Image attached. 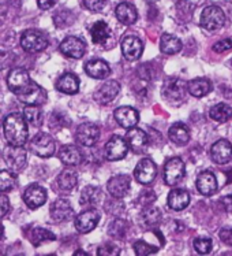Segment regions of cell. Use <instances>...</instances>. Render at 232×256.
I'll list each match as a JSON object with an SVG mask.
<instances>
[{
	"mask_svg": "<svg viewBox=\"0 0 232 256\" xmlns=\"http://www.w3.org/2000/svg\"><path fill=\"white\" fill-rule=\"evenodd\" d=\"M26 122L27 120H25V116L18 112H12L5 116L4 122H3V130H4V136L8 144L15 146H25V142H27Z\"/></svg>",
	"mask_w": 232,
	"mask_h": 256,
	"instance_id": "1",
	"label": "cell"
},
{
	"mask_svg": "<svg viewBox=\"0 0 232 256\" xmlns=\"http://www.w3.org/2000/svg\"><path fill=\"white\" fill-rule=\"evenodd\" d=\"M48 38L44 33L34 29H29L22 33L21 36V47L23 51L29 54H36L44 51L48 47Z\"/></svg>",
	"mask_w": 232,
	"mask_h": 256,
	"instance_id": "2",
	"label": "cell"
},
{
	"mask_svg": "<svg viewBox=\"0 0 232 256\" xmlns=\"http://www.w3.org/2000/svg\"><path fill=\"white\" fill-rule=\"evenodd\" d=\"M3 158H4V162L10 168V172H15V174L23 172L26 163H27V154L23 150V146H15L10 144L4 148Z\"/></svg>",
	"mask_w": 232,
	"mask_h": 256,
	"instance_id": "3",
	"label": "cell"
},
{
	"mask_svg": "<svg viewBox=\"0 0 232 256\" xmlns=\"http://www.w3.org/2000/svg\"><path fill=\"white\" fill-rule=\"evenodd\" d=\"M30 151L40 158H51L56 151V144L49 134L38 133L30 142Z\"/></svg>",
	"mask_w": 232,
	"mask_h": 256,
	"instance_id": "4",
	"label": "cell"
},
{
	"mask_svg": "<svg viewBox=\"0 0 232 256\" xmlns=\"http://www.w3.org/2000/svg\"><path fill=\"white\" fill-rule=\"evenodd\" d=\"M7 84H8V88L12 90V94L19 96L33 84V81L30 80V76L27 73V70L22 68H12L10 74H8Z\"/></svg>",
	"mask_w": 232,
	"mask_h": 256,
	"instance_id": "5",
	"label": "cell"
},
{
	"mask_svg": "<svg viewBox=\"0 0 232 256\" xmlns=\"http://www.w3.org/2000/svg\"><path fill=\"white\" fill-rule=\"evenodd\" d=\"M185 163H183L181 158H172V159H170L168 162L165 163L163 177H164V182L167 185L174 186L178 182H181L182 178L185 177Z\"/></svg>",
	"mask_w": 232,
	"mask_h": 256,
	"instance_id": "6",
	"label": "cell"
},
{
	"mask_svg": "<svg viewBox=\"0 0 232 256\" xmlns=\"http://www.w3.org/2000/svg\"><path fill=\"white\" fill-rule=\"evenodd\" d=\"M226 22V14L219 6H209L202 11L201 26L208 30H216L224 25Z\"/></svg>",
	"mask_w": 232,
	"mask_h": 256,
	"instance_id": "7",
	"label": "cell"
},
{
	"mask_svg": "<svg viewBox=\"0 0 232 256\" xmlns=\"http://www.w3.org/2000/svg\"><path fill=\"white\" fill-rule=\"evenodd\" d=\"M100 140V129L94 124H81L75 132V142L78 146H93Z\"/></svg>",
	"mask_w": 232,
	"mask_h": 256,
	"instance_id": "8",
	"label": "cell"
},
{
	"mask_svg": "<svg viewBox=\"0 0 232 256\" xmlns=\"http://www.w3.org/2000/svg\"><path fill=\"white\" fill-rule=\"evenodd\" d=\"M187 84L181 78H167L163 85V96L170 102H179L186 96Z\"/></svg>",
	"mask_w": 232,
	"mask_h": 256,
	"instance_id": "9",
	"label": "cell"
},
{
	"mask_svg": "<svg viewBox=\"0 0 232 256\" xmlns=\"http://www.w3.org/2000/svg\"><path fill=\"white\" fill-rule=\"evenodd\" d=\"M129 142H127L126 138L120 136H112L111 140L107 142V146H105L107 159L111 160V162L123 159L127 155V152H129Z\"/></svg>",
	"mask_w": 232,
	"mask_h": 256,
	"instance_id": "10",
	"label": "cell"
},
{
	"mask_svg": "<svg viewBox=\"0 0 232 256\" xmlns=\"http://www.w3.org/2000/svg\"><path fill=\"white\" fill-rule=\"evenodd\" d=\"M60 51L71 59H81L86 52V44L79 37L68 36L60 42Z\"/></svg>",
	"mask_w": 232,
	"mask_h": 256,
	"instance_id": "11",
	"label": "cell"
},
{
	"mask_svg": "<svg viewBox=\"0 0 232 256\" xmlns=\"http://www.w3.org/2000/svg\"><path fill=\"white\" fill-rule=\"evenodd\" d=\"M98 220H100V212L97 210L90 208L86 210V211H82L81 214L78 215L75 218V229L79 232V233H89L92 230L96 229V226L98 225Z\"/></svg>",
	"mask_w": 232,
	"mask_h": 256,
	"instance_id": "12",
	"label": "cell"
},
{
	"mask_svg": "<svg viewBox=\"0 0 232 256\" xmlns=\"http://www.w3.org/2000/svg\"><path fill=\"white\" fill-rule=\"evenodd\" d=\"M156 176H157V168H156L155 162L149 158H145L141 162H138L134 170L135 180L139 184H144V185L153 182Z\"/></svg>",
	"mask_w": 232,
	"mask_h": 256,
	"instance_id": "13",
	"label": "cell"
},
{
	"mask_svg": "<svg viewBox=\"0 0 232 256\" xmlns=\"http://www.w3.org/2000/svg\"><path fill=\"white\" fill-rule=\"evenodd\" d=\"M23 202L31 210H36L41 207L46 202V190L40 185H29L23 192Z\"/></svg>",
	"mask_w": 232,
	"mask_h": 256,
	"instance_id": "14",
	"label": "cell"
},
{
	"mask_svg": "<svg viewBox=\"0 0 232 256\" xmlns=\"http://www.w3.org/2000/svg\"><path fill=\"white\" fill-rule=\"evenodd\" d=\"M130 185H131V180L129 176H115L108 181L107 184V189H108V194L115 198V199H123L126 194H129Z\"/></svg>",
	"mask_w": 232,
	"mask_h": 256,
	"instance_id": "15",
	"label": "cell"
},
{
	"mask_svg": "<svg viewBox=\"0 0 232 256\" xmlns=\"http://www.w3.org/2000/svg\"><path fill=\"white\" fill-rule=\"evenodd\" d=\"M144 51V44L141 42V38H138L134 34H129L123 38L122 42V54L127 60H137L138 58H141Z\"/></svg>",
	"mask_w": 232,
	"mask_h": 256,
	"instance_id": "16",
	"label": "cell"
},
{
	"mask_svg": "<svg viewBox=\"0 0 232 256\" xmlns=\"http://www.w3.org/2000/svg\"><path fill=\"white\" fill-rule=\"evenodd\" d=\"M119 92H120V84H119L118 81L111 80V81H107L105 84L101 85L94 92L93 98L100 104H108L118 96Z\"/></svg>",
	"mask_w": 232,
	"mask_h": 256,
	"instance_id": "17",
	"label": "cell"
},
{
	"mask_svg": "<svg viewBox=\"0 0 232 256\" xmlns=\"http://www.w3.org/2000/svg\"><path fill=\"white\" fill-rule=\"evenodd\" d=\"M18 99L26 106H40L45 103L46 92L45 89L41 88L40 85L33 82L23 94L18 96Z\"/></svg>",
	"mask_w": 232,
	"mask_h": 256,
	"instance_id": "18",
	"label": "cell"
},
{
	"mask_svg": "<svg viewBox=\"0 0 232 256\" xmlns=\"http://www.w3.org/2000/svg\"><path fill=\"white\" fill-rule=\"evenodd\" d=\"M115 120L124 129H131L138 124L139 114L133 107L124 106V107H119L115 110Z\"/></svg>",
	"mask_w": 232,
	"mask_h": 256,
	"instance_id": "19",
	"label": "cell"
},
{
	"mask_svg": "<svg viewBox=\"0 0 232 256\" xmlns=\"http://www.w3.org/2000/svg\"><path fill=\"white\" fill-rule=\"evenodd\" d=\"M232 156V144L227 140H219L211 148L212 160L217 164H226Z\"/></svg>",
	"mask_w": 232,
	"mask_h": 256,
	"instance_id": "20",
	"label": "cell"
},
{
	"mask_svg": "<svg viewBox=\"0 0 232 256\" xmlns=\"http://www.w3.org/2000/svg\"><path fill=\"white\" fill-rule=\"evenodd\" d=\"M198 192L204 196H212L217 192L216 176L212 172H202L196 181Z\"/></svg>",
	"mask_w": 232,
	"mask_h": 256,
	"instance_id": "21",
	"label": "cell"
},
{
	"mask_svg": "<svg viewBox=\"0 0 232 256\" xmlns=\"http://www.w3.org/2000/svg\"><path fill=\"white\" fill-rule=\"evenodd\" d=\"M49 214H51L52 220H55L56 222H66L71 218L72 215L71 204L66 199L55 200L51 204Z\"/></svg>",
	"mask_w": 232,
	"mask_h": 256,
	"instance_id": "22",
	"label": "cell"
},
{
	"mask_svg": "<svg viewBox=\"0 0 232 256\" xmlns=\"http://www.w3.org/2000/svg\"><path fill=\"white\" fill-rule=\"evenodd\" d=\"M126 140L129 142L130 148L134 152H137V154L145 151L148 144H149L148 134H146L142 129H138V128H131V129L127 132Z\"/></svg>",
	"mask_w": 232,
	"mask_h": 256,
	"instance_id": "23",
	"label": "cell"
},
{
	"mask_svg": "<svg viewBox=\"0 0 232 256\" xmlns=\"http://www.w3.org/2000/svg\"><path fill=\"white\" fill-rule=\"evenodd\" d=\"M85 72L92 78L104 80L109 77L111 68H109L108 63L103 59H92L85 64Z\"/></svg>",
	"mask_w": 232,
	"mask_h": 256,
	"instance_id": "24",
	"label": "cell"
},
{
	"mask_svg": "<svg viewBox=\"0 0 232 256\" xmlns=\"http://www.w3.org/2000/svg\"><path fill=\"white\" fill-rule=\"evenodd\" d=\"M190 204V194L185 189H172L168 194V206L171 210L182 211Z\"/></svg>",
	"mask_w": 232,
	"mask_h": 256,
	"instance_id": "25",
	"label": "cell"
},
{
	"mask_svg": "<svg viewBox=\"0 0 232 256\" xmlns=\"http://www.w3.org/2000/svg\"><path fill=\"white\" fill-rule=\"evenodd\" d=\"M56 89L62 94H75L79 90V78L72 73L63 74L56 81Z\"/></svg>",
	"mask_w": 232,
	"mask_h": 256,
	"instance_id": "26",
	"label": "cell"
},
{
	"mask_svg": "<svg viewBox=\"0 0 232 256\" xmlns=\"http://www.w3.org/2000/svg\"><path fill=\"white\" fill-rule=\"evenodd\" d=\"M115 14H116L118 21L122 22L123 25H133L138 18L137 8L131 3H120L115 10Z\"/></svg>",
	"mask_w": 232,
	"mask_h": 256,
	"instance_id": "27",
	"label": "cell"
},
{
	"mask_svg": "<svg viewBox=\"0 0 232 256\" xmlns=\"http://www.w3.org/2000/svg\"><path fill=\"white\" fill-rule=\"evenodd\" d=\"M168 136L172 142H175L176 146H186L190 142V130L189 128L181 122H178L175 125H172L168 130Z\"/></svg>",
	"mask_w": 232,
	"mask_h": 256,
	"instance_id": "28",
	"label": "cell"
},
{
	"mask_svg": "<svg viewBox=\"0 0 232 256\" xmlns=\"http://www.w3.org/2000/svg\"><path fill=\"white\" fill-rule=\"evenodd\" d=\"M78 185V174L74 168L63 170L57 177V186L63 192H71Z\"/></svg>",
	"mask_w": 232,
	"mask_h": 256,
	"instance_id": "29",
	"label": "cell"
},
{
	"mask_svg": "<svg viewBox=\"0 0 232 256\" xmlns=\"http://www.w3.org/2000/svg\"><path fill=\"white\" fill-rule=\"evenodd\" d=\"M59 158L67 166H78L79 163L82 162V152L79 151V148L77 146L68 144V146H63L62 151L59 154Z\"/></svg>",
	"mask_w": 232,
	"mask_h": 256,
	"instance_id": "30",
	"label": "cell"
},
{
	"mask_svg": "<svg viewBox=\"0 0 232 256\" xmlns=\"http://www.w3.org/2000/svg\"><path fill=\"white\" fill-rule=\"evenodd\" d=\"M187 90L194 98H204L212 90V84L211 81L207 78L191 80L190 82L187 84Z\"/></svg>",
	"mask_w": 232,
	"mask_h": 256,
	"instance_id": "31",
	"label": "cell"
},
{
	"mask_svg": "<svg viewBox=\"0 0 232 256\" xmlns=\"http://www.w3.org/2000/svg\"><path fill=\"white\" fill-rule=\"evenodd\" d=\"M90 36L94 44H105L111 37V29L104 21H98L90 28Z\"/></svg>",
	"mask_w": 232,
	"mask_h": 256,
	"instance_id": "32",
	"label": "cell"
},
{
	"mask_svg": "<svg viewBox=\"0 0 232 256\" xmlns=\"http://www.w3.org/2000/svg\"><path fill=\"white\" fill-rule=\"evenodd\" d=\"M160 47L161 51L167 55H174V54H178L183 47L182 42L178 38V37L172 36L170 33H164L161 36V42H160Z\"/></svg>",
	"mask_w": 232,
	"mask_h": 256,
	"instance_id": "33",
	"label": "cell"
},
{
	"mask_svg": "<svg viewBox=\"0 0 232 256\" xmlns=\"http://www.w3.org/2000/svg\"><path fill=\"white\" fill-rule=\"evenodd\" d=\"M212 120H215L216 122L224 124L232 118V107H230L226 103H219V104L213 106L209 111Z\"/></svg>",
	"mask_w": 232,
	"mask_h": 256,
	"instance_id": "34",
	"label": "cell"
},
{
	"mask_svg": "<svg viewBox=\"0 0 232 256\" xmlns=\"http://www.w3.org/2000/svg\"><path fill=\"white\" fill-rule=\"evenodd\" d=\"M101 199V190L97 186H85L81 192L79 203L82 206H94Z\"/></svg>",
	"mask_w": 232,
	"mask_h": 256,
	"instance_id": "35",
	"label": "cell"
},
{
	"mask_svg": "<svg viewBox=\"0 0 232 256\" xmlns=\"http://www.w3.org/2000/svg\"><path fill=\"white\" fill-rule=\"evenodd\" d=\"M141 218H142L144 225L149 226V228H153V226H157L160 224L161 220H163V214H161V211L159 208L152 207V206H148V207L142 211Z\"/></svg>",
	"mask_w": 232,
	"mask_h": 256,
	"instance_id": "36",
	"label": "cell"
},
{
	"mask_svg": "<svg viewBox=\"0 0 232 256\" xmlns=\"http://www.w3.org/2000/svg\"><path fill=\"white\" fill-rule=\"evenodd\" d=\"M30 241L31 244L34 246H40L42 242L45 241H53L56 240V236L53 234L52 232L46 229H42V228H36L30 232Z\"/></svg>",
	"mask_w": 232,
	"mask_h": 256,
	"instance_id": "37",
	"label": "cell"
},
{
	"mask_svg": "<svg viewBox=\"0 0 232 256\" xmlns=\"http://www.w3.org/2000/svg\"><path fill=\"white\" fill-rule=\"evenodd\" d=\"M23 116L33 126L41 125L42 118H44L42 111L38 108V106H26L25 110H23Z\"/></svg>",
	"mask_w": 232,
	"mask_h": 256,
	"instance_id": "38",
	"label": "cell"
},
{
	"mask_svg": "<svg viewBox=\"0 0 232 256\" xmlns=\"http://www.w3.org/2000/svg\"><path fill=\"white\" fill-rule=\"evenodd\" d=\"M15 172H7V170H1L0 172V189L1 192H7L11 190L16 185V178Z\"/></svg>",
	"mask_w": 232,
	"mask_h": 256,
	"instance_id": "39",
	"label": "cell"
},
{
	"mask_svg": "<svg viewBox=\"0 0 232 256\" xmlns=\"http://www.w3.org/2000/svg\"><path fill=\"white\" fill-rule=\"evenodd\" d=\"M126 232H127V224L122 220H115L108 228V233L114 238H118V240H122L124 236H126Z\"/></svg>",
	"mask_w": 232,
	"mask_h": 256,
	"instance_id": "40",
	"label": "cell"
},
{
	"mask_svg": "<svg viewBox=\"0 0 232 256\" xmlns=\"http://www.w3.org/2000/svg\"><path fill=\"white\" fill-rule=\"evenodd\" d=\"M159 250H160V246H150V244H148V242L144 240L135 241V244H134V252L137 254V255H141V256L155 254V252H157Z\"/></svg>",
	"mask_w": 232,
	"mask_h": 256,
	"instance_id": "41",
	"label": "cell"
},
{
	"mask_svg": "<svg viewBox=\"0 0 232 256\" xmlns=\"http://www.w3.org/2000/svg\"><path fill=\"white\" fill-rule=\"evenodd\" d=\"M194 248H196V251L198 254H201V255H207L209 252L212 251V248H213V242L209 237H198L194 240Z\"/></svg>",
	"mask_w": 232,
	"mask_h": 256,
	"instance_id": "42",
	"label": "cell"
},
{
	"mask_svg": "<svg viewBox=\"0 0 232 256\" xmlns=\"http://www.w3.org/2000/svg\"><path fill=\"white\" fill-rule=\"evenodd\" d=\"M82 3L89 11L97 12V11H101L105 7L107 0H82Z\"/></svg>",
	"mask_w": 232,
	"mask_h": 256,
	"instance_id": "43",
	"label": "cell"
},
{
	"mask_svg": "<svg viewBox=\"0 0 232 256\" xmlns=\"http://www.w3.org/2000/svg\"><path fill=\"white\" fill-rule=\"evenodd\" d=\"M97 254L98 255H119L120 248L114 244H104V246H98Z\"/></svg>",
	"mask_w": 232,
	"mask_h": 256,
	"instance_id": "44",
	"label": "cell"
},
{
	"mask_svg": "<svg viewBox=\"0 0 232 256\" xmlns=\"http://www.w3.org/2000/svg\"><path fill=\"white\" fill-rule=\"evenodd\" d=\"M230 50H232V38H224V40L216 42L213 46V51L217 54L227 52Z\"/></svg>",
	"mask_w": 232,
	"mask_h": 256,
	"instance_id": "45",
	"label": "cell"
},
{
	"mask_svg": "<svg viewBox=\"0 0 232 256\" xmlns=\"http://www.w3.org/2000/svg\"><path fill=\"white\" fill-rule=\"evenodd\" d=\"M156 202V194L152 192V190H149V189H146V190H144L142 194H141V196H139V203L142 204V206H150V204H153Z\"/></svg>",
	"mask_w": 232,
	"mask_h": 256,
	"instance_id": "46",
	"label": "cell"
},
{
	"mask_svg": "<svg viewBox=\"0 0 232 256\" xmlns=\"http://www.w3.org/2000/svg\"><path fill=\"white\" fill-rule=\"evenodd\" d=\"M219 237H220V240H222L226 246H232V228H226V229L220 230Z\"/></svg>",
	"mask_w": 232,
	"mask_h": 256,
	"instance_id": "47",
	"label": "cell"
},
{
	"mask_svg": "<svg viewBox=\"0 0 232 256\" xmlns=\"http://www.w3.org/2000/svg\"><path fill=\"white\" fill-rule=\"evenodd\" d=\"M37 3H38V7L41 10H49V8H52L53 6L56 4L57 0H37Z\"/></svg>",
	"mask_w": 232,
	"mask_h": 256,
	"instance_id": "48",
	"label": "cell"
},
{
	"mask_svg": "<svg viewBox=\"0 0 232 256\" xmlns=\"http://www.w3.org/2000/svg\"><path fill=\"white\" fill-rule=\"evenodd\" d=\"M10 211V204H8V198L3 194L1 196V216H5V214Z\"/></svg>",
	"mask_w": 232,
	"mask_h": 256,
	"instance_id": "49",
	"label": "cell"
},
{
	"mask_svg": "<svg viewBox=\"0 0 232 256\" xmlns=\"http://www.w3.org/2000/svg\"><path fill=\"white\" fill-rule=\"evenodd\" d=\"M222 206H223V208L226 210V211H232V194L223 198Z\"/></svg>",
	"mask_w": 232,
	"mask_h": 256,
	"instance_id": "50",
	"label": "cell"
},
{
	"mask_svg": "<svg viewBox=\"0 0 232 256\" xmlns=\"http://www.w3.org/2000/svg\"><path fill=\"white\" fill-rule=\"evenodd\" d=\"M226 174H227V177H228L227 182H228V184H230V182H232V168H231V170H230V172H226Z\"/></svg>",
	"mask_w": 232,
	"mask_h": 256,
	"instance_id": "51",
	"label": "cell"
},
{
	"mask_svg": "<svg viewBox=\"0 0 232 256\" xmlns=\"http://www.w3.org/2000/svg\"><path fill=\"white\" fill-rule=\"evenodd\" d=\"M75 255H86L85 251H75Z\"/></svg>",
	"mask_w": 232,
	"mask_h": 256,
	"instance_id": "52",
	"label": "cell"
}]
</instances>
